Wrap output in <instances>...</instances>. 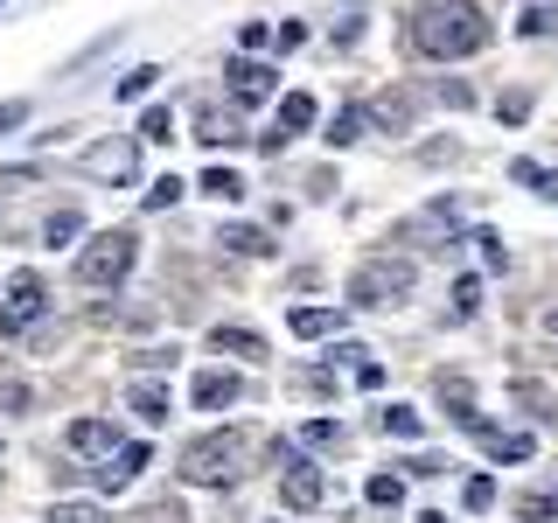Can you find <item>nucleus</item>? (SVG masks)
Segmentation results:
<instances>
[{
    "instance_id": "f257e3e1",
    "label": "nucleus",
    "mask_w": 558,
    "mask_h": 523,
    "mask_svg": "<svg viewBox=\"0 0 558 523\" xmlns=\"http://www.w3.org/2000/svg\"><path fill=\"white\" fill-rule=\"evenodd\" d=\"M488 14L468 8V0H440V8H426L412 22V42L426 49V57H475V49H488Z\"/></svg>"
},
{
    "instance_id": "f03ea898",
    "label": "nucleus",
    "mask_w": 558,
    "mask_h": 523,
    "mask_svg": "<svg viewBox=\"0 0 558 523\" xmlns=\"http://www.w3.org/2000/svg\"><path fill=\"white\" fill-rule=\"evenodd\" d=\"M133 258H140V238L133 231H98L77 252V279H84V287H119V279L133 272Z\"/></svg>"
},
{
    "instance_id": "7ed1b4c3",
    "label": "nucleus",
    "mask_w": 558,
    "mask_h": 523,
    "mask_svg": "<svg viewBox=\"0 0 558 523\" xmlns=\"http://www.w3.org/2000/svg\"><path fill=\"white\" fill-rule=\"evenodd\" d=\"M182 475L196 488H223L238 475V433H203V440L182 447Z\"/></svg>"
},
{
    "instance_id": "20e7f679",
    "label": "nucleus",
    "mask_w": 558,
    "mask_h": 523,
    "mask_svg": "<svg viewBox=\"0 0 558 523\" xmlns=\"http://www.w3.org/2000/svg\"><path fill=\"white\" fill-rule=\"evenodd\" d=\"M405 293H412L405 258H371V266H356V279H349V301L356 307H398Z\"/></svg>"
},
{
    "instance_id": "39448f33",
    "label": "nucleus",
    "mask_w": 558,
    "mask_h": 523,
    "mask_svg": "<svg viewBox=\"0 0 558 523\" xmlns=\"http://www.w3.org/2000/svg\"><path fill=\"white\" fill-rule=\"evenodd\" d=\"M77 168L98 174V182H133V174H140V154H133V139H98V147L77 154Z\"/></svg>"
},
{
    "instance_id": "423d86ee",
    "label": "nucleus",
    "mask_w": 558,
    "mask_h": 523,
    "mask_svg": "<svg viewBox=\"0 0 558 523\" xmlns=\"http://www.w3.org/2000/svg\"><path fill=\"white\" fill-rule=\"evenodd\" d=\"M43 307H49L43 272H14V279H8V314H0V328H8V336H22V328H28Z\"/></svg>"
},
{
    "instance_id": "0eeeda50",
    "label": "nucleus",
    "mask_w": 558,
    "mask_h": 523,
    "mask_svg": "<svg viewBox=\"0 0 558 523\" xmlns=\"http://www.w3.org/2000/svg\"><path fill=\"white\" fill-rule=\"evenodd\" d=\"M279 502H287V510H322V502H328V482H322V467H314V461H293V467H279Z\"/></svg>"
},
{
    "instance_id": "6e6552de",
    "label": "nucleus",
    "mask_w": 558,
    "mask_h": 523,
    "mask_svg": "<svg viewBox=\"0 0 558 523\" xmlns=\"http://www.w3.org/2000/svg\"><path fill=\"white\" fill-rule=\"evenodd\" d=\"M223 77H231V98H238V105H266V98L279 92V70H266V63H252V57L223 63Z\"/></svg>"
},
{
    "instance_id": "1a4fd4ad",
    "label": "nucleus",
    "mask_w": 558,
    "mask_h": 523,
    "mask_svg": "<svg viewBox=\"0 0 558 523\" xmlns=\"http://www.w3.org/2000/svg\"><path fill=\"white\" fill-rule=\"evenodd\" d=\"M147 461H154V453L140 447V440H133V447H119V461H105V467H98V488H112V496H119V488H133Z\"/></svg>"
},
{
    "instance_id": "9d476101",
    "label": "nucleus",
    "mask_w": 558,
    "mask_h": 523,
    "mask_svg": "<svg viewBox=\"0 0 558 523\" xmlns=\"http://www.w3.org/2000/svg\"><path fill=\"white\" fill-rule=\"evenodd\" d=\"M209 349L217 356H244V363H266V336H252V328H209Z\"/></svg>"
},
{
    "instance_id": "9b49d317",
    "label": "nucleus",
    "mask_w": 558,
    "mask_h": 523,
    "mask_svg": "<svg viewBox=\"0 0 558 523\" xmlns=\"http://www.w3.org/2000/svg\"><path fill=\"white\" fill-rule=\"evenodd\" d=\"M468 433H475V440L496 453V461H531V433H502V426H488V418H475Z\"/></svg>"
},
{
    "instance_id": "f8f14e48",
    "label": "nucleus",
    "mask_w": 558,
    "mask_h": 523,
    "mask_svg": "<svg viewBox=\"0 0 558 523\" xmlns=\"http://www.w3.org/2000/svg\"><path fill=\"white\" fill-rule=\"evenodd\" d=\"M238 398H244V384H238L231 370H203V377H196V405H203V412H223V405H238Z\"/></svg>"
},
{
    "instance_id": "ddd939ff",
    "label": "nucleus",
    "mask_w": 558,
    "mask_h": 523,
    "mask_svg": "<svg viewBox=\"0 0 558 523\" xmlns=\"http://www.w3.org/2000/svg\"><path fill=\"white\" fill-rule=\"evenodd\" d=\"M287 328H293L301 342H322V336H336V328H342V314H336V307H293Z\"/></svg>"
},
{
    "instance_id": "4468645a",
    "label": "nucleus",
    "mask_w": 558,
    "mask_h": 523,
    "mask_svg": "<svg viewBox=\"0 0 558 523\" xmlns=\"http://www.w3.org/2000/svg\"><path fill=\"white\" fill-rule=\"evenodd\" d=\"M412 112H418V105L405 92H384V98H371V112H363V119H377V126H391V133H412Z\"/></svg>"
},
{
    "instance_id": "2eb2a0df",
    "label": "nucleus",
    "mask_w": 558,
    "mask_h": 523,
    "mask_svg": "<svg viewBox=\"0 0 558 523\" xmlns=\"http://www.w3.org/2000/svg\"><path fill=\"white\" fill-rule=\"evenodd\" d=\"M126 405H133L140 418H154V426H161V418H168V384H154V377L126 384Z\"/></svg>"
},
{
    "instance_id": "dca6fc26",
    "label": "nucleus",
    "mask_w": 558,
    "mask_h": 523,
    "mask_svg": "<svg viewBox=\"0 0 558 523\" xmlns=\"http://www.w3.org/2000/svg\"><path fill=\"white\" fill-rule=\"evenodd\" d=\"M217 244H223V252H238V258H266V252H272V238H266V231H252V223H223V238H217Z\"/></svg>"
},
{
    "instance_id": "f3484780",
    "label": "nucleus",
    "mask_w": 558,
    "mask_h": 523,
    "mask_svg": "<svg viewBox=\"0 0 558 523\" xmlns=\"http://www.w3.org/2000/svg\"><path fill=\"white\" fill-rule=\"evenodd\" d=\"M314 126V98L307 92H287L279 98V139H293V133H307Z\"/></svg>"
},
{
    "instance_id": "a211bd4d",
    "label": "nucleus",
    "mask_w": 558,
    "mask_h": 523,
    "mask_svg": "<svg viewBox=\"0 0 558 523\" xmlns=\"http://www.w3.org/2000/svg\"><path fill=\"white\" fill-rule=\"evenodd\" d=\"M70 447L77 453H112V426H105V418H77V426H70Z\"/></svg>"
},
{
    "instance_id": "6ab92c4d",
    "label": "nucleus",
    "mask_w": 558,
    "mask_h": 523,
    "mask_svg": "<svg viewBox=\"0 0 558 523\" xmlns=\"http://www.w3.org/2000/svg\"><path fill=\"white\" fill-rule=\"evenodd\" d=\"M384 433H391V440H418V433H426V418H418L412 405H384V418H377Z\"/></svg>"
},
{
    "instance_id": "aec40b11",
    "label": "nucleus",
    "mask_w": 558,
    "mask_h": 523,
    "mask_svg": "<svg viewBox=\"0 0 558 523\" xmlns=\"http://www.w3.org/2000/svg\"><path fill=\"white\" fill-rule=\"evenodd\" d=\"M203 196H217V203H238L244 196V174H231V168H203Z\"/></svg>"
},
{
    "instance_id": "412c9836",
    "label": "nucleus",
    "mask_w": 558,
    "mask_h": 523,
    "mask_svg": "<svg viewBox=\"0 0 558 523\" xmlns=\"http://www.w3.org/2000/svg\"><path fill=\"white\" fill-rule=\"evenodd\" d=\"M510 182H523L531 196H558V174L537 168V161H510Z\"/></svg>"
},
{
    "instance_id": "4be33fe9",
    "label": "nucleus",
    "mask_w": 558,
    "mask_h": 523,
    "mask_svg": "<svg viewBox=\"0 0 558 523\" xmlns=\"http://www.w3.org/2000/svg\"><path fill=\"white\" fill-rule=\"evenodd\" d=\"M363 126H371V119H363V105H349V112H336V126H328V147H356V139H363Z\"/></svg>"
},
{
    "instance_id": "5701e85b",
    "label": "nucleus",
    "mask_w": 558,
    "mask_h": 523,
    "mask_svg": "<svg viewBox=\"0 0 558 523\" xmlns=\"http://www.w3.org/2000/svg\"><path fill=\"white\" fill-rule=\"evenodd\" d=\"M140 139H154V147L174 139V112H168V105H147V112H140Z\"/></svg>"
},
{
    "instance_id": "b1692460",
    "label": "nucleus",
    "mask_w": 558,
    "mask_h": 523,
    "mask_svg": "<svg viewBox=\"0 0 558 523\" xmlns=\"http://www.w3.org/2000/svg\"><path fill=\"white\" fill-rule=\"evenodd\" d=\"M363 496H371L377 510H398V502H405V482H398V475H371V482H363Z\"/></svg>"
},
{
    "instance_id": "393cba45",
    "label": "nucleus",
    "mask_w": 558,
    "mask_h": 523,
    "mask_svg": "<svg viewBox=\"0 0 558 523\" xmlns=\"http://www.w3.org/2000/svg\"><path fill=\"white\" fill-rule=\"evenodd\" d=\"M517 516H523V523H551V516H558V488H537V496H523Z\"/></svg>"
},
{
    "instance_id": "a878e982",
    "label": "nucleus",
    "mask_w": 558,
    "mask_h": 523,
    "mask_svg": "<svg viewBox=\"0 0 558 523\" xmlns=\"http://www.w3.org/2000/svg\"><path fill=\"white\" fill-rule=\"evenodd\" d=\"M196 139H203V147H238V139H244V133L231 126V119H217V112H203V133H196Z\"/></svg>"
},
{
    "instance_id": "bb28decb",
    "label": "nucleus",
    "mask_w": 558,
    "mask_h": 523,
    "mask_svg": "<svg viewBox=\"0 0 558 523\" xmlns=\"http://www.w3.org/2000/svg\"><path fill=\"white\" fill-rule=\"evenodd\" d=\"M154 77H161V70H154V63L126 70V77H119V98H126V105H133V98H147V92H154Z\"/></svg>"
},
{
    "instance_id": "cd10ccee",
    "label": "nucleus",
    "mask_w": 558,
    "mask_h": 523,
    "mask_svg": "<svg viewBox=\"0 0 558 523\" xmlns=\"http://www.w3.org/2000/svg\"><path fill=\"white\" fill-rule=\"evenodd\" d=\"M77 231H84V217H77V209H57V217L43 223V238H49V244H70Z\"/></svg>"
},
{
    "instance_id": "c85d7f7f",
    "label": "nucleus",
    "mask_w": 558,
    "mask_h": 523,
    "mask_svg": "<svg viewBox=\"0 0 558 523\" xmlns=\"http://www.w3.org/2000/svg\"><path fill=\"white\" fill-rule=\"evenodd\" d=\"M49 523H112V516L92 510V502H57V510H49Z\"/></svg>"
},
{
    "instance_id": "c756f323",
    "label": "nucleus",
    "mask_w": 558,
    "mask_h": 523,
    "mask_svg": "<svg viewBox=\"0 0 558 523\" xmlns=\"http://www.w3.org/2000/svg\"><path fill=\"white\" fill-rule=\"evenodd\" d=\"M301 440H307V447H342V426H336V418H307Z\"/></svg>"
},
{
    "instance_id": "7c9ffc66",
    "label": "nucleus",
    "mask_w": 558,
    "mask_h": 523,
    "mask_svg": "<svg viewBox=\"0 0 558 523\" xmlns=\"http://www.w3.org/2000/svg\"><path fill=\"white\" fill-rule=\"evenodd\" d=\"M475 307H482V279H453V314L468 321Z\"/></svg>"
},
{
    "instance_id": "2f4dec72",
    "label": "nucleus",
    "mask_w": 558,
    "mask_h": 523,
    "mask_svg": "<svg viewBox=\"0 0 558 523\" xmlns=\"http://www.w3.org/2000/svg\"><path fill=\"white\" fill-rule=\"evenodd\" d=\"M551 28H558V8H531L517 22V35H531V42H537V35H551Z\"/></svg>"
},
{
    "instance_id": "473e14b6",
    "label": "nucleus",
    "mask_w": 558,
    "mask_h": 523,
    "mask_svg": "<svg viewBox=\"0 0 558 523\" xmlns=\"http://www.w3.org/2000/svg\"><path fill=\"white\" fill-rule=\"evenodd\" d=\"M475 244H482V266H488V272L510 266V252H502V238H496V231H475Z\"/></svg>"
},
{
    "instance_id": "72a5a7b5",
    "label": "nucleus",
    "mask_w": 558,
    "mask_h": 523,
    "mask_svg": "<svg viewBox=\"0 0 558 523\" xmlns=\"http://www.w3.org/2000/svg\"><path fill=\"white\" fill-rule=\"evenodd\" d=\"M168 203H182V182H174V174H161V182H147V209H168Z\"/></svg>"
},
{
    "instance_id": "f704fd0d",
    "label": "nucleus",
    "mask_w": 558,
    "mask_h": 523,
    "mask_svg": "<svg viewBox=\"0 0 558 523\" xmlns=\"http://www.w3.org/2000/svg\"><path fill=\"white\" fill-rule=\"evenodd\" d=\"M461 502H468V510H488V502H496V482H488V475H475V482L461 488Z\"/></svg>"
},
{
    "instance_id": "c9c22d12",
    "label": "nucleus",
    "mask_w": 558,
    "mask_h": 523,
    "mask_svg": "<svg viewBox=\"0 0 558 523\" xmlns=\"http://www.w3.org/2000/svg\"><path fill=\"white\" fill-rule=\"evenodd\" d=\"M238 42H244V49H266V42H272V28H266V22H244V28H238Z\"/></svg>"
},
{
    "instance_id": "e433bc0d",
    "label": "nucleus",
    "mask_w": 558,
    "mask_h": 523,
    "mask_svg": "<svg viewBox=\"0 0 558 523\" xmlns=\"http://www.w3.org/2000/svg\"><path fill=\"white\" fill-rule=\"evenodd\" d=\"M22 119H28V105H22V98H8V105H0V133H14Z\"/></svg>"
},
{
    "instance_id": "4c0bfd02",
    "label": "nucleus",
    "mask_w": 558,
    "mask_h": 523,
    "mask_svg": "<svg viewBox=\"0 0 558 523\" xmlns=\"http://www.w3.org/2000/svg\"><path fill=\"white\" fill-rule=\"evenodd\" d=\"M35 174H43V168H0V188H28Z\"/></svg>"
},
{
    "instance_id": "58836bf2",
    "label": "nucleus",
    "mask_w": 558,
    "mask_h": 523,
    "mask_svg": "<svg viewBox=\"0 0 558 523\" xmlns=\"http://www.w3.org/2000/svg\"><path fill=\"white\" fill-rule=\"evenodd\" d=\"M293 384H301V391H336V377H328V370H301Z\"/></svg>"
},
{
    "instance_id": "ea45409f",
    "label": "nucleus",
    "mask_w": 558,
    "mask_h": 523,
    "mask_svg": "<svg viewBox=\"0 0 558 523\" xmlns=\"http://www.w3.org/2000/svg\"><path fill=\"white\" fill-rule=\"evenodd\" d=\"M418 523H447V516H440V510H426V516H418Z\"/></svg>"
},
{
    "instance_id": "a19ab883",
    "label": "nucleus",
    "mask_w": 558,
    "mask_h": 523,
    "mask_svg": "<svg viewBox=\"0 0 558 523\" xmlns=\"http://www.w3.org/2000/svg\"><path fill=\"white\" fill-rule=\"evenodd\" d=\"M551 328H558V314H551Z\"/></svg>"
},
{
    "instance_id": "79ce46f5",
    "label": "nucleus",
    "mask_w": 558,
    "mask_h": 523,
    "mask_svg": "<svg viewBox=\"0 0 558 523\" xmlns=\"http://www.w3.org/2000/svg\"><path fill=\"white\" fill-rule=\"evenodd\" d=\"M0 8H8V0H0Z\"/></svg>"
}]
</instances>
